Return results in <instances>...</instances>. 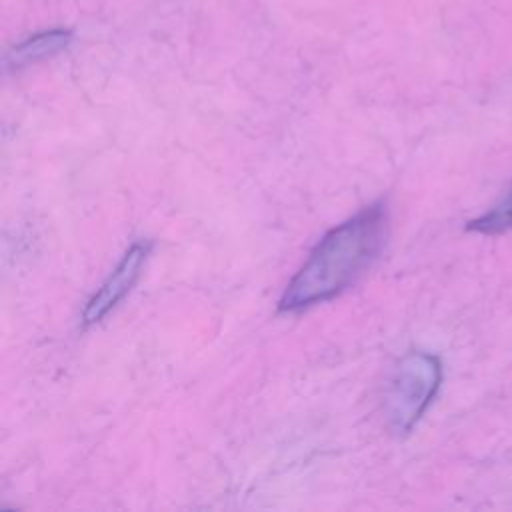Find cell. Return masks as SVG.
<instances>
[{
	"label": "cell",
	"mask_w": 512,
	"mask_h": 512,
	"mask_svg": "<svg viewBox=\"0 0 512 512\" xmlns=\"http://www.w3.org/2000/svg\"><path fill=\"white\" fill-rule=\"evenodd\" d=\"M386 222L384 206L372 204L328 230L284 288L278 308L298 312L340 294L378 256Z\"/></svg>",
	"instance_id": "6da1fadb"
},
{
	"label": "cell",
	"mask_w": 512,
	"mask_h": 512,
	"mask_svg": "<svg viewBox=\"0 0 512 512\" xmlns=\"http://www.w3.org/2000/svg\"><path fill=\"white\" fill-rule=\"evenodd\" d=\"M442 382V364L428 352L406 354L386 394V414L390 426L406 434L424 416Z\"/></svg>",
	"instance_id": "7a4b0ae2"
},
{
	"label": "cell",
	"mask_w": 512,
	"mask_h": 512,
	"mask_svg": "<svg viewBox=\"0 0 512 512\" xmlns=\"http://www.w3.org/2000/svg\"><path fill=\"white\" fill-rule=\"evenodd\" d=\"M150 254V242H134L112 270V274L104 280V284L96 290V294L86 302L82 312V324L90 326L100 322L118 302L132 290L136 284L140 270Z\"/></svg>",
	"instance_id": "3957f363"
},
{
	"label": "cell",
	"mask_w": 512,
	"mask_h": 512,
	"mask_svg": "<svg viewBox=\"0 0 512 512\" xmlns=\"http://www.w3.org/2000/svg\"><path fill=\"white\" fill-rule=\"evenodd\" d=\"M70 40V32L66 30H48L42 34H36L22 44L14 46V50L8 54L10 66H24L28 62H36L40 58H46L58 50H62Z\"/></svg>",
	"instance_id": "277c9868"
},
{
	"label": "cell",
	"mask_w": 512,
	"mask_h": 512,
	"mask_svg": "<svg viewBox=\"0 0 512 512\" xmlns=\"http://www.w3.org/2000/svg\"><path fill=\"white\" fill-rule=\"evenodd\" d=\"M510 228H512V190L490 212L468 222V230H474L480 234H500Z\"/></svg>",
	"instance_id": "5b68a950"
}]
</instances>
